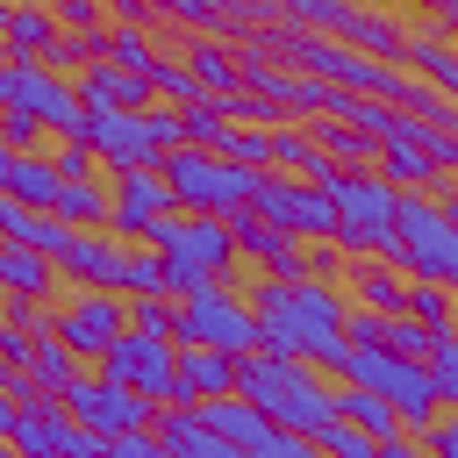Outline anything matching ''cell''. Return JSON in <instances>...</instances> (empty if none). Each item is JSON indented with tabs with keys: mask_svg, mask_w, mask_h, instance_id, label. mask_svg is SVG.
Returning <instances> with one entry per match:
<instances>
[{
	"mask_svg": "<svg viewBox=\"0 0 458 458\" xmlns=\"http://www.w3.org/2000/svg\"><path fill=\"white\" fill-rule=\"evenodd\" d=\"M50 215H64L72 229H107V215H114V179H107V172L64 179V186H57V208H50Z\"/></svg>",
	"mask_w": 458,
	"mask_h": 458,
	"instance_id": "20",
	"label": "cell"
},
{
	"mask_svg": "<svg viewBox=\"0 0 458 458\" xmlns=\"http://www.w3.org/2000/svg\"><path fill=\"white\" fill-rule=\"evenodd\" d=\"M79 372H93V365H86L57 329H50V336H36V358H29V379H36V386H50V394L64 401V386H72Z\"/></svg>",
	"mask_w": 458,
	"mask_h": 458,
	"instance_id": "31",
	"label": "cell"
},
{
	"mask_svg": "<svg viewBox=\"0 0 458 458\" xmlns=\"http://www.w3.org/2000/svg\"><path fill=\"white\" fill-rule=\"evenodd\" d=\"M293 286V308H301V322L322 336V329H344V315H351V286L344 279H286Z\"/></svg>",
	"mask_w": 458,
	"mask_h": 458,
	"instance_id": "25",
	"label": "cell"
},
{
	"mask_svg": "<svg viewBox=\"0 0 458 458\" xmlns=\"http://www.w3.org/2000/svg\"><path fill=\"white\" fill-rule=\"evenodd\" d=\"M0 143H14V150H50V129H43V114H29V107H0Z\"/></svg>",
	"mask_w": 458,
	"mask_h": 458,
	"instance_id": "43",
	"label": "cell"
},
{
	"mask_svg": "<svg viewBox=\"0 0 458 458\" xmlns=\"http://www.w3.org/2000/svg\"><path fill=\"white\" fill-rule=\"evenodd\" d=\"M386 322H394V315H379V308H358V301H351V315H344V344H386Z\"/></svg>",
	"mask_w": 458,
	"mask_h": 458,
	"instance_id": "50",
	"label": "cell"
},
{
	"mask_svg": "<svg viewBox=\"0 0 458 458\" xmlns=\"http://www.w3.org/2000/svg\"><path fill=\"white\" fill-rule=\"evenodd\" d=\"M7 57H14V50H7V36H0V64H7Z\"/></svg>",
	"mask_w": 458,
	"mask_h": 458,
	"instance_id": "60",
	"label": "cell"
},
{
	"mask_svg": "<svg viewBox=\"0 0 458 458\" xmlns=\"http://www.w3.org/2000/svg\"><path fill=\"white\" fill-rule=\"evenodd\" d=\"M122 272H129V243L114 229H79L57 250V279L64 286H114L122 293Z\"/></svg>",
	"mask_w": 458,
	"mask_h": 458,
	"instance_id": "14",
	"label": "cell"
},
{
	"mask_svg": "<svg viewBox=\"0 0 458 458\" xmlns=\"http://www.w3.org/2000/svg\"><path fill=\"white\" fill-rule=\"evenodd\" d=\"M236 394H243V401H258V415H265V422L301 429V437H315V429L336 415V379H329V372H315L308 358L250 351V358L236 365Z\"/></svg>",
	"mask_w": 458,
	"mask_h": 458,
	"instance_id": "1",
	"label": "cell"
},
{
	"mask_svg": "<svg viewBox=\"0 0 458 458\" xmlns=\"http://www.w3.org/2000/svg\"><path fill=\"white\" fill-rule=\"evenodd\" d=\"M143 114H150V136H157V150H179V143H186V114H179L172 100H150Z\"/></svg>",
	"mask_w": 458,
	"mask_h": 458,
	"instance_id": "49",
	"label": "cell"
},
{
	"mask_svg": "<svg viewBox=\"0 0 458 458\" xmlns=\"http://www.w3.org/2000/svg\"><path fill=\"white\" fill-rule=\"evenodd\" d=\"M14 415H21V401H14V394H7V386H0V444H7V437H14Z\"/></svg>",
	"mask_w": 458,
	"mask_h": 458,
	"instance_id": "57",
	"label": "cell"
},
{
	"mask_svg": "<svg viewBox=\"0 0 458 458\" xmlns=\"http://www.w3.org/2000/svg\"><path fill=\"white\" fill-rule=\"evenodd\" d=\"M57 286H64V279H57V258L0 236V293H57Z\"/></svg>",
	"mask_w": 458,
	"mask_h": 458,
	"instance_id": "23",
	"label": "cell"
},
{
	"mask_svg": "<svg viewBox=\"0 0 458 458\" xmlns=\"http://www.w3.org/2000/svg\"><path fill=\"white\" fill-rule=\"evenodd\" d=\"M401 315H415L422 329H458V293H451L444 279H408Z\"/></svg>",
	"mask_w": 458,
	"mask_h": 458,
	"instance_id": "32",
	"label": "cell"
},
{
	"mask_svg": "<svg viewBox=\"0 0 458 458\" xmlns=\"http://www.w3.org/2000/svg\"><path fill=\"white\" fill-rule=\"evenodd\" d=\"M372 458H429V451H422V437H408V429H401V437H386Z\"/></svg>",
	"mask_w": 458,
	"mask_h": 458,
	"instance_id": "56",
	"label": "cell"
},
{
	"mask_svg": "<svg viewBox=\"0 0 458 458\" xmlns=\"http://www.w3.org/2000/svg\"><path fill=\"white\" fill-rule=\"evenodd\" d=\"M0 358H7L14 372H21V365L36 358V336H29V329H14V322H0Z\"/></svg>",
	"mask_w": 458,
	"mask_h": 458,
	"instance_id": "54",
	"label": "cell"
},
{
	"mask_svg": "<svg viewBox=\"0 0 458 458\" xmlns=\"http://www.w3.org/2000/svg\"><path fill=\"white\" fill-rule=\"evenodd\" d=\"M157 172H165V186H172V208H186V215H229V208H243V200L258 193V179H265V172L229 165L222 150H200V143L165 150Z\"/></svg>",
	"mask_w": 458,
	"mask_h": 458,
	"instance_id": "4",
	"label": "cell"
},
{
	"mask_svg": "<svg viewBox=\"0 0 458 458\" xmlns=\"http://www.w3.org/2000/svg\"><path fill=\"white\" fill-rule=\"evenodd\" d=\"M172 36H222V0H157V21Z\"/></svg>",
	"mask_w": 458,
	"mask_h": 458,
	"instance_id": "34",
	"label": "cell"
},
{
	"mask_svg": "<svg viewBox=\"0 0 458 458\" xmlns=\"http://www.w3.org/2000/svg\"><path fill=\"white\" fill-rule=\"evenodd\" d=\"M122 329H129V293H114V286H64L57 293V336L86 365H100Z\"/></svg>",
	"mask_w": 458,
	"mask_h": 458,
	"instance_id": "8",
	"label": "cell"
},
{
	"mask_svg": "<svg viewBox=\"0 0 458 458\" xmlns=\"http://www.w3.org/2000/svg\"><path fill=\"white\" fill-rule=\"evenodd\" d=\"M150 86H157V100H172V107L200 100V79H193V64H186L179 50H165V57L150 64Z\"/></svg>",
	"mask_w": 458,
	"mask_h": 458,
	"instance_id": "39",
	"label": "cell"
},
{
	"mask_svg": "<svg viewBox=\"0 0 458 458\" xmlns=\"http://www.w3.org/2000/svg\"><path fill=\"white\" fill-rule=\"evenodd\" d=\"M250 208H258L265 222L308 236V243L336 236V200H329V186H315V179H301V172H265L258 193H250Z\"/></svg>",
	"mask_w": 458,
	"mask_h": 458,
	"instance_id": "9",
	"label": "cell"
},
{
	"mask_svg": "<svg viewBox=\"0 0 458 458\" xmlns=\"http://www.w3.org/2000/svg\"><path fill=\"white\" fill-rule=\"evenodd\" d=\"M50 14H57V29H72V36L107 29V7H100V0H50Z\"/></svg>",
	"mask_w": 458,
	"mask_h": 458,
	"instance_id": "48",
	"label": "cell"
},
{
	"mask_svg": "<svg viewBox=\"0 0 458 458\" xmlns=\"http://www.w3.org/2000/svg\"><path fill=\"white\" fill-rule=\"evenodd\" d=\"M72 86H79V100H86V107H150V100H157L150 72H129V64H114V57L79 64V72H72Z\"/></svg>",
	"mask_w": 458,
	"mask_h": 458,
	"instance_id": "15",
	"label": "cell"
},
{
	"mask_svg": "<svg viewBox=\"0 0 458 458\" xmlns=\"http://www.w3.org/2000/svg\"><path fill=\"white\" fill-rule=\"evenodd\" d=\"M50 157H57V179H86V172H100V157L72 136V143H50Z\"/></svg>",
	"mask_w": 458,
	"mask_h": 458,
	"instance_id": "52",
	"label": "cell"
},
{
	"mask_svg": "<svg viewBox=\"0 0 458 458\" xmlns=\"http://www.w3.org/2000/svg\"><path fill=\"white\" fill-rule=\"evenodd\" d=\"M122 293L136 301V293H172L165 286V258L150 250V243H129V272H122Z\"/></svg>",
	"mask_w": 458,
	"mask_h": 458,
	"instance_id": "41",
	"label": "cell"
},
{
	"mask_svg": "<svg viewBox=\"0 0 458 458\" xmlns=\"http://www.w3.org/2000/svg\"><path fill=\"white\" fill-rule=\"evenodd\" d=\"M179 57L193 64V79H200V93H215V100H229V93H243V64H236V36H186V43H179Z\"/></svg>",
	"mask_w": 458,
	"mask_h": 458,
	"instance_id": "19",
	"label": "cell"
},
{
	"mask_svg": "<svg viewBox=\"0 0 458 458\" xmlns=\"http://www.w3.org/2000/svg\"><path fill=\"white\" fill-rule=\"evenodd\" d=\"M79 143L100 157V172H136V165H157V157H165L143 107H86Z\"/></svg>",
	"mask_w": 458,
	"mask_h": 458,
	"instance_id": "10",
	"label": "cell"
},
{
	"mask_svg": "<svg viewBox=\"0 0 458 458\" xmlns=\"http://www.w3.org/2000/svg\"><path fill=\"white\" fill-rule=\"evenodd\" d=\"M157 258H165V286L186 301V293H200L208 279H236L243 272V258H236V236H229V222L222 215H186V208H172V215H157L150 222V236H143Z\"/></svg>",
	"mask_w": 458,
	"mask_h": 458,
	"instance_id": "2",
	"label": "cell"
},
{
	"mask_svg": "<svg viewBox=\"0 0 458 458\" xmlns=\"http://www.w3.org/2000/svg\"><path fill=\"white\" fill-rule=\"evenodd\" d=\"M444 208H451V222H458V193H444Z\"/></svg>",
	"mask_w": 458,
	"mask_h": 458,
	"instance_id": "59",
	"label": "cell"
},
{
	"mask_svg": "<svg viewBox=\"0 0 458 458\" xmlns=\"http://www.w3.org/2000/svg\"><path fill=\"white\" fill-rule=\"evenodd\" d=\"M272 21H286V0H222V36H236V43Z\"/></svg>",
	"mask_w": 458,
	"mask_h": 458,
	"instance_id": "38",
	"label": "cell"
},
{
	"mask_svg": "<svg viewBox=\"0 0 458 458\" xmlns=\"http://www.w3.org/2000/svg\"><path fill=\"white\" fill-rule=\"evenodd\" d=\"M222 222H229V236H236V258H243V272L308 279V236H293V229H279V222H265L250 200H243V208H229Z\"/></svg>",
	"mask_w": 458,
	"mask_h": 458,
	"instance_id": "11",
	"label": "cell"
},
{
	"mask_svg": "<svg viewBox=\"0 0 458 458\" xmlns=\"http://www.w3.org/2000/svg\"><path fill=\"white\" fill-rule=\"evenodd\" d=\"M200 422H208L215 437H229L236 451H243V444H258V437L272 429V422L258 415V401H243V394H222V401H200Z\"/></svg>",
	"mask_w": 458,
	"mask_h": 458,
	"instance_id": "28",
	"label": "cell"
},
{
	"mask_svg": "<svg viewBox=\"0 0 458 458\" xmlns=\"http://www.w3.org/2000/svg\"><path fill=\"white\" fill-rule=\"evenodd\" d=\"M243 458H322V451H315V437H301V429H279V422H272L258 444H243Z\"/></svg>",
	"mask_w": 458,
	"mask_h": 458,
	"instance_id": "44",
	"label": "cell"
},
{
	"mask_svg": "<svg viewBox=\"0 0 458 458\" xmlns=\"http://www.w3.org/2000/svg\"><path fill=\"white\" fill-rule=\"evenodd\" d=\"M107 57L129 64V72H150V64L165 57V43H157V29H143V21H107Z\"/></svg>",
	"mask_w": 458,
	"mask_h": 458,
	"instance_id": "33",
	"label": "cell"
},
{
	"mask_svg": "<svg viewBox=\"0 0 458 458\" xmlns=\"http://www.w3.org/2000/svg\"><path fill=\"white\" fill-rule=\"evenodd\" d=\"M107 179H114V215H107V229H114L122 243H143L150 222L172 215V186H165V172H157V165H136V172H107Z\"/></svg>",
	"mask_w": 458,
	"mask_h": 458,
	"instance_id": "13",
	"label": "cell"
},
{
	"mask_svg": "<svg viewBox=\"0 0 458 458\" xmlns=\"http://www.w3.org/2000/svg\"><path fill=\"white\" fill-rule=\"evenodd\" d=\"M107 458H172V444L157 437V422H143V429H122V437H107Z\"/></svg>",
	"mask_w": 458,
	"mask_h": 458,
	"instance_id": "46",
	"label": "cell"
},
{
	"mask_svg": "<svg viewBox=\"0 0 458 458\" xmlns=\"http://www.w3.org/2000/svg\"><path fill=\"white\" fill-rule=\"evenodd\" d=\"M408 72H415V79H429L437 93H451V100H458V36H444V29H429V21H415Z\"/></svg>",
	"mask_w": 458,
	"mask_h": 458,
	"instance_id": "22",
	"label": "cell"
},
{
	"mask_svg": "<svg viewBox=\"0 0 458 458\" xmlns=\"http://www.w3.org/2000/svg\"><path fill=\"white\" fill-rule=\"evenodd\" d=\"M444 286H451V293H458V272H451V279H444Z\"/></svg>",
	"mask_w": 458,
	"mask_h": 458,
	"instance_id": "61",
	"label": "cell"
},
{
	"mask_svg": "<svg viewBox=\"0 0 458 458\" xmlns=\"http://www.w3.org/2000/svg\"><path fill=\"white\" fill-rule=\"evenodd\" d=\"M64 429H72V415H64V408H21L7 444H14L21 458H57V451H64Z\"/></svg>",
	"mask_w": 458,
	"mask_h": 458,
	"instance_id": "29",
	"label": "cell"
},
{
	"mask_svg": "<svg viewBox=\"0 0 458 458\" xmlns=\"http://www.w3.org/2000/svg\"><path fill=\"white\" fill-rule=\"evenodd\" d=\"M64 415H72V422H86V429H100V437H122V429L157 422V401H150V394H136V386L100 379V372H79V379L64 386Z\"/></svg>",
	"mask_w": 458,
	"mask_h": 458,
	"instance_id": "12",
	"label": "cell"
},
{
	"mask_svg": "<svg viewBox=\"0 0 458 458\" xmlns=\"http://www.w3.org/2000/svg\"><path fill=\"white\" fill-rule=\"evenodd\" d=\"M236 365L243 358H229L215 344H179V401H222V394H236Z\"/></svg>",
	"mask_w": 458,
	"mask_h": 458,
	"instance_id": "17",
	"label": "cell"
},
{
	"mask_svg": "<svg viewBox=\"0 0 458 458\" xmlns=\"http://www.w3.org/2000/svg\"><path fill=\"white\" fill-rule=\"evenodd\" d=\"M336 415L351 422V429H365L372 444H386V437H401V408L379 394V386H351V379H336Z\"/></svg>",
	"mask_w": 458,
	"mask_h": 458,
	"instance_id": "21",
	"label": "cell"
},
{
	"mask_svg": "<svg viewBox=\"0 0 458 458\" xmlns=\"http://www.w3.org/2000/svg\"><path fill=\"white\" fill-rule=\"evenodd\" d=\"M179 344H215L229 358H250L258 351V308H250V293L229 286V279H208L200 293H186L179 301Z\"/></svg>",
	"mask_w": 458,
	"mask_h": 458,
	"instance_id": "6",
	"label": "cell"
},
{
	"mask_svg": "<svg viewBox=\"0 0 458 458\" xmlns=\"http://www.w3.org/2000/svg\"><path fill=\"white\" fill-rule=\"evenodd\" d=\"M379 172H386L394 186H429V193H444V179H451L422 143H401V136H386V143H379Z\"/></svg>",
	"mask_w": 458,
	"mask_h": 458,
	"instance_id": "26",
	"label": "cell"
},
{
	"mask_svg": "<svg viewBox=\"0 0 458 458\" xmlns=\"http://www.w3.org/2000/svg\"><path fill=\"white\" fill-rule=\"evenodd\" d=\"M0 236H7V243H29V250H43V258H57L79 229H72L64 215H50V208H29V200L0 193Z\"/></svg>",
	"mask_w": 458,
	"mask_h": 458,
	"instance_id": "18",
	"label": "cell"
},
{
	"mask_svg": "<svg viewBox=\"0 0 458 458\" xmlns=\"http://www.w3.org/2000/svg\"><path fill=\"white\" fill-rule=\"evenodd\" d=\"M7 172H14V143H0V179H7Z\"/></svg>",
	"mask_w": 458,
	"mask_h": 458,
	"instance_id": "58",
	"label": "cell"
},
{
	"mask_svg": "<svg viewBox=\"0 0 458 458\" xmlns=\"http://www.w3.org/2000/svg\"><path fill=\"white\" fill-rule=\"evenodd\" d=\"M93 372H100V379H114V386H136V394H150L157 408H165V401L179 408V344H165V336L122 329Z\"/></svg>",
	"mask_w": 458,
	"mask_h": 458,
	"instance_id": "7",
	"label": "cell"
},
{
	"mask_svg": "<svg viewBox=\"0 0 458 458\" xmlns=\"http://www.w3.org/2000/svg\"><path fill=\"white\" fill-rule=\"evenodd\" d=\"M57 157L50 150H14V172L0 179V193H14V200H29V208H57Z\"/></svg>",
	"mask_w": 458,
	"mask_h": 458,
	"instance_id": "24",
	"label": "cell"
},
{
	"mask_svg": "<svg viewBox=\"0 0 458 458\" xmlns=\"http://www.w3.org/2000/svg\"><path fill=\"white\" fill-rule=\"evenodd\" d=\"M43 64H57V72H79V64H93V50H86V36H72V29H57V43L43 50Z\"/></svg>",
	"mask_w": 458,
	"mask_h": 458,
	"instance_id": "51",
	"label": "cell"
},
{
	"mask_svg": "<svg viewBox=\"0 0 458 458\" xmlns=\"http://www.w3.org/2000/svg\"><path fill=\"white\" fill-rule=\"evenodd\" d=\"M315 451H322V458H372V451H379V444H372V437H365V429H351V422H344V415H329V422H322V429H315Z\"/></svg>",
	"mask_w": 458,
	"mask_h": 458,
	"instance_id": "42",
	"label": "cell"
},
{
	"mask_svg": "<svg viewBox=\"0 0 458 458\" xmlns=\"http://www.w3.org/2000/svg\"><path fill=\"white\" fill-rule=\"evenodd\" d=\"M344 286H351V301H358V308L401 315V301H408V265H394V258L365 250V258H344Z\"/></svg>",
	"mask_w": 458,
	"mask_h": 458,
	"instance_id": "16",
	"label": "cell"
},
{
	"mask_svg": "<svg viewBox=\"0 0 458 458\" xmlns=\"http://www.w3.org/2000/svg\"><path fill=\"white\" fill-rule=\"evenodd\" d=\"M129 329L179 344V293H136V301H129Z\"/></svg>",
	"mask_w": 458,
	"mask_h": 458,
	"instance_id": "36",
	"label": "cell"
},
{
	"mask_svg": "<svg viewBox=\"0 0 458 458\" xmlns=\"http://www.w3.org/2000/svg\"><path fill=\"white\" fill-rule=\"evenodd\" d=\"M422 451H429V458H458V408H444V415L422 429Z\"/></svg>",
	"mask_w": 458,
	"mask_h": 458,
	"instance_id": "53",
	"label": "cell"
},
{
	"mask_svg": "<svg viewBox=\"0 0 458 458\" xmlns=\"http://www.w3.org/2000/svg\"><path fill=\"white\" fill-rule=\"evenodd\" d=\"M179 114H186V143H200V150H222V136H229V107H222L215 93L186 100Z\"/></svg>",
	"mask_w": 458,
	"mask_h": 458,
	"instance_id": "37",
	"label": "cell"
},
{
	"mask_svg": "<svg viewBox=\"0 0 458 458\" xmlns=\"http://www.w3.org/2000/svg\"><path fill=\"white\" fill-rule=\"evenodd\" d=\"M379 258L408 265V279H451V272H458V222H451L444 193H429V186H401L394 243H386Z\"/></svg>",
	"mask_w": 458,
	"mask_h": 458,
	"instance_id": "3",
	"label": "cell"
},
{
	"mask_svg": "<svg viewBox=\"0 0 458 458\" xmlns=\"http://www.w3.org/2000/svg\"><path fill=\"white\" fill-rule=\"evenodd\" d=\"M329 186V200H336V243L351 250V258H365V250H386L394 243V208H401V186L379 172V165H365V172H329L322 179Z\"/></svg>",
	"mask_w": 458,
	"mask_h": 458,
	"instance_id": "5",
	"label": "cell"
},
{
	"mask_svg": "<svg viewBox=\"0 0 458 458\" xmlns=\"http://www.w3.org/2000/svg\"><path fill=\"white\" fill-rule=\"evenodd\" d=\"M272 129H279V122H272ZM272 129H265V122H229L222 157H229V165H250V172H272Z\"/></svg>",
	"mask_w": 458,
	"mask_h": 458,
	"instance_id": "35",
	"label": "cell"
},
{
	"mask_svg": "<svg viewBox=\"0 0 458 458\" xmlns=\"http://www.w3.org/2000/svg\"><path fill=\"white\" fill-rule=\"evenodd\" d=\"M50 43H57L50 0H14V14H7V50H14V57H43Z\"/></svg>",
	"mask_w": 458,
	"mask_h": 458,
	"instance_id": "30",
	"label": "cell"
},
{
	"mask_svg": "<svg viewBox=\"0 0 458 458\" xmlns=\"http://www.w3.org/2000/svg\"><path fill=\"white\" fill-rule=\"evenodd\" d=\"M429 344H437V329H422L415 315H394L386 322V351L394 358H429Z\"/></svg>",
	"mask_w": 458,
	"mask_h": 458,
	"instance_id": "45",
	"label": "cell"
},
{
	"mask_svg": "<svg viewBox=\"0 0 458 458\" xmlns=\"http://www.w3.org/2000/svg\"><path fill=\"white\" fill-rule=\"evenodd\" d=\"M222 107H229V122H265V129H272V122H286V107H279V100H265V93H250V86H243V93H229Z\"/></svg>",
	"mask_w": 458,
	"mask_h": 458,
	"instance_id": "47",
	"label": "cell"
},
{
	"mask_svg": "<svg viewBox=\"0 0 458 458\" xmlns=\"http://www.w3.org/2000/svg\"><path fill=\"white\" fill-rule=\"evenodd\" d=\"M415 7H422V21H429V29L458 36V0H415Z\"/></svg>",
	"mask_w": 458,
	"mask_h": 458,
	"instance_id": "55",
	"label": "cell"
},
{
	"mask_svg": "<svg viewBox=\"0 0 458 458\" xmlns=\"http://www.w3.org/2000/svg\"><path fill=\"white\" fill-rule=\"evenodd\" d=\"M315 129V143L336 157V165H351V172H365V165H379V136H365L358 122H336V114H315L308 122Z\"/></svg>",
	"mask_w": 458,
	"mask_h": 458,
	"instance_id": "27",
	"label": "cell"
},
{
	"mask_svg": "<svg viewBox=\"0 0 458 458\" xmlns=\"http://www.w3.org/2000/svg\"><path fill=\"white\" fill-rule=\"evenodd\" d=\"M315 165V129L308 122H279L272 129V172H308Z\"/></svg>",
	"mask_w": 458,
	"mask_h": 458,
	"instance_id": "40",
	"label": "cell"
}]
</instances>
